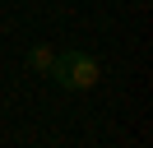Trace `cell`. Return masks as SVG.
Wrapping results in <instances>:
<instances>
[{
    "instance_id": "obj_1",
    "label": "cell",
    "mask_w": 153,
    "mask_h": 148,
    "mask_svg": "<svg viewBox=\"0 0 153 148\" xmlns=\"http://www.w3.org/2000/svg\"><path fill=\"white\" fill-rule=\"evenodd\" d=\"M47 74H51L65 92H88V88L97 83V74H102V70H97V60H93L88 51H60L56 60H51Z\"/></svg>"
},
{
    "instance_id": "obj_2",
    "label": "cell",
    "mask_w": 153,
    "mask_h": 148,
    "mask_svg": "<svg viewBox=\"0 0 153 148\" xmlns=\"http://www.w3.org/2000/svg\"><path fill=\"white\" fill-rule=\"evenodd\" d=\"M51 60H56V56H51V46H33V56H28V65H33L37 74H47V70H51Z\"/></svg>"
}]
</instances>
